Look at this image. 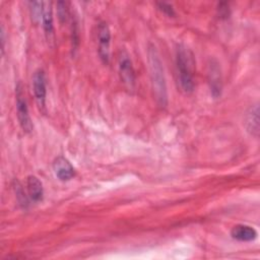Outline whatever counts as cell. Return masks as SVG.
<instances>
[{
    "label": "cell",
    "instance_id": "14",
    "mask_svg": "<svg viewBox=\"0 0 260 260\" xmlns=\"http://www.w3.org/2000/svg\"><path fill=\"white\" fill-rule=\"evenodd\" d=\"M57 14H58V17H59L61 22H65L67 20V17H68V14H69V10H68L66 2L59 1L57 3Z\"/></svg>",
    "mask_w": 260,
    "mask_h": 260
},
{
    "label": "cell",
    "instance_id": "9",
    "mask_svg": "<svg viewBox=\"0 0 260 260\" xmlns=\"http://www.w3.org/2000/svg\"><path fill=\"white\" fill-rule=\"evenodd\" d=\"M233 239L240 242H251L257 238V231L247 224H237L231 231Z\"/></svg>",
    "mask_w": 260,
    "mask_h": 260
},
{
    "label": "cell",
    "instance_id": "3",
    "mask_svg": "<svg viewBox=\"0 0 260 260\" xmlns=\"http://www.w3.org/2000/svg\"><path fill=\"white\" fill-rule=\"evenodd\" d=\"M15 98H16V110H17V118H18L19 125L23 130V132L30 133L34 129V125L29 116L28 107H27L25 94L23 91V86L20 82L16 84Z\"/></svg>",
    "mask_w": 260,
    "mask_h": 260
},
{
    "label": "cell",
    "instance_id": "18",
    "mask_svg": "<svg viewBox=\"0 0 260 260\" xmlns=\"http://www.w3.org/2000/svg\"><path fill=\"white\" fill-rule=\"evenodd\" d=\"M1 41H2V54L4 52V28L2 26V29H1Z\"/></svg>",
    "mask_w": 260,
    "mask_h": 260
},
{
    "label": "cell",
    "instance_id": "6",
    "mask_svg": "<svg viewBox=\"0 0 260 260\" xmlns=\"http://www.w3.org/2000/svg\"><path fill=\"white\" fill-rule=\"evenodd\" d=\"M32 90L36 98V102L40 108H45L46 104V75L43 69L35 71L32 76Z\"/></svg>",
    "mask_w": 260,
    "mask_h": 260
},
{
    "label": "cell",
    "instance_id": "8",
    "mask_svg": "<svg viewBox=\"0 0 260 260\" xmlns=\"http://www.w3.org/2000/svg\"><path fill=\"white\" fill-rule=\"evenodd\" d=\"M53 170L60 181H69L75 176V170L70 161L64 156H58L53 161Z\"/></svg>",
    "mask_w": 260,
    "mask_h": 260
},
{
    "label": "cell",
    "instance_id": "12",
    "mask_svg": "<svg viewBox=\"0 0 260 260\" xmlns=\"http://www.w3.org/2000/svg\"><path fill=\"white\" fill-rule=\"evenodd\" d=\"M42 22H43V28H44L47 40L52 41L54 36V25H53V13H52L51 3L45 2L44 4Z\"/></svg>",
    "mask_w": 260,
    "mask_h": 260
},
{
    "label": "cell",
    "instance_id": "5",
    "mask_svg": "<svg viewBox=\"0 0 260 260\" xmlns=\"http://www.w3.org/2000/svg\"><path fill=\"white\" fill-rule=\"evenodd\" d=\"M111 31L108 24L104 21L98 25V53L103 63L108 64L110 59Z\"/></svg>",
    "mask_w": 260,
    "mask_h": 260
},
{
    "label": "cell",
    "instance_id": "1",
    "mask_svg": "<svg viewBox=\"0 0 260 260\" xmlns=\"http://www.w3.org/2000/svg\"><path fill=\"white\" fill-rule=\"evenodd\" d=\"M148 63L150 69V78L152 89L156 103L160 107H166L168 103V93H167V84L164 73V67L159 59V55L154 46L150 45L147 51Z\"/></svg>",
    "mask_w": 260,
    "mask_h": 260
},
{
    "label": "cell",
    "instance_id": "10",
    "mask_svg": "<svg viewBox=\"0 0 260 260\" xmlns=\"http://www.w3.org/2000/svg\"><path fill=\"white\" fill-rule=\"evenodd\" d=\"M245 127L251 135L258 137V135H259V107L257 104L254 106H251L250 109L247 111L246 117H245Z\"/></svg>",
    "mask_w": 260,
    "mask_h": 260
},
{
    "label": "cell",
    "instance_id": "2",
    "mask_svg": "<svg viewBox=\"0 0 260 260\" xmlns=\"http://www.w3.org/2000/svg\"><path fill=\"white\" fill-rule=\"evenodd\" d=\"M176 66L178 82L185 93H190L194 89V60L191 51L180 44L176 50Z\"/></svg>",
    "mask_w": 260,
    "mask_h": 260
},
{
    "label": "cell",
    "instance_id": "15",
    "mask_svg": "<svg viewBox=\"0 0 260 260\" xmlns=\"http://www.w3.org/2000/svg\"><path fill=\"white\" fill-rule=\"evenodd\" d=\"M156 6H157V8L164 13V14H166V15H168V16H170V17H173V16H175V10H174V8H173V6L171 5V4H169V3H166V2H157L156 3Z\"/></svg>",
    "mask_w": 260,
    "mask_h": 260
},
{
    "label": "cell",
    "instance_id": "13",
    "mask_svg": "<svg viewBox=\"0 0 260 260\" xmlns=\"http://www.w3.org/2000/svg\"><path fill=\"white\" fill-rule=\"evenodd\" d=\"M29 10H30V15L31 18L35 22H38L42 15H43V10H44V2H38V1H32L29 2Z\"/></svg>",
    "mask_w": 260,
    "mask_h": 260
},
{
    "label": "cell",
    "instance_id": "4",
    "mask_svg": "<svg viewBox=\"0 0 260 260\" xmlns=\"http://www.w3.org/2000/svg\"><path fill=\"white\" fill-rule=\"evenodd\" d=\"M119 73L120 78L128 90H133L135 87V71L132 65L129 54L126 51H121L119 55Z\"/></svg>",
    "mask_w": 260,
    "mask_h": 260
},
{
    "label": "cell",
    "instance_id": "16",
    "mask_svg": "<svg viewBox=\"0 0 260 260\" xmlns=\"http://www.w3.org/2000/svg\"><path fill=\"white\" fill-rule=\"evenodd\" d=\"M14 188H15V193H16V195H17V197H18V200H19L20 204H21L22 206H25V205L27 204V200H26V197L24 196V193H23L22 189L20 188V186H19L18 184H17V186H15Z\"/></svg>",
    "mask_w": 260,
    "mask_h": 260
},
{
    "label": "cell",
    "instance_id": "11",
    "mask_svg": "<svg viewBox=\"0 0 260 260\" xmlns=\"http://www.w3.org/2000/svg\"><path fill=\"white\" fill-rule=\"evenodd\" d=\"M26 188L29 198L34 202H40L44 196V189L42 182L34 175H30L26 179Z\"/></svg>",
    "mask_w": 260,
    "mask_h": 260
},
{
    "label": "cell",
    "instance_id": "7",
    "mask_svg": "<svg viewBox=\"0 0 260 260\" xmlns=\"http://www.w3.org/2000/svg\"><path fill=\"white\" fill-rule=\"evenodd\" d=\"M208 80L210 85L211 94L216 99L221 93V73L220 66L217 61L210 60L208 64Z\"/></svg>",
    "mask_w": 260,
    "mask_h": 260
},
{
    "label": "cell",
    "instance_id": "17",
    "mask_svg": "<svg viewBox=\"0 0 260 260\" xmlns=\"http://www.w3.org/2000/svg\"><path fill=\"white\" fill-rule=\"evenodd\" d=\"M217 9H218L220 17H229V15H230V7H229L228 3H219Z\"/></svg>",
    "mask_w": 260,
    "mask_h": 260
}]
</instances>
